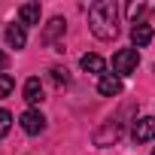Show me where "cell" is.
<instances>
[{
    "label": "cell",
    "mask_w": 155,
    "mask_h": 155,
    "mask_svg": "<svg viewBox=\"0 0 155 155\" xmlns=\"http://www.w3.org/2000/svg\"><path fill=\"white\" fill-rule=\"evenodd\" d=\"M88 28L104 43L116 40V34H119V6H116V0H97L88 9Z\"/></svg>",
    "instance_id": "cell-1"
},
{
    "label": "cell",
    "mask_w": 155,
    "mask_h": 155,
    "mask_svg": "<svg viewBox=\"0 0 155 155\" xmlns=\"http://www.w3.org/2000/svg\"><path fill=\"white\" fill-rule=\"evenodd\" d=\"M137 64H140L137 49H119V52L113 55V73H116V76H131V73L137 70Z\"/></svg>",
    "instance_id": "cell-2"
},
{
    "label": "cell",
    "mask_w": 155,
    "mask_h": 155,
    "mask_svg": "<svg viewBox=\"0 0 155 155\" xmlns=\"http://www.w3.org/2000/svg\"><path fill=\"white\" fill-rule=\"evenodd\" d=\"M119 137H122V122L110 119V122H104V125L94 131V146H113Z\"/></svg>",
    "instance_id": "cell-3"
},
{
    "label": "cell",
    "mask_w": 155,
    "mask_h": 155,
    "mask_svg": "<svg viewBox=\"0 0 155 155\" xmlns=\"http://www.w3.org/2000/svg\"><path fill=\"white\" fill-rule=\"evenodd\" d=\"M18 125H21L25 134H43L46 131V116L40 110H25L21 119H18Z\"/></svg>",
    "instance_id": "cell-4"
},
{
    "label": "cell",
    "mask_w": 155,
    "mask_h": 155,
    "mask_svg": "<svg viewBox=\"0 0 155 155\" xmlns=\"http://www.w3.org/2000/svg\"><path fill=\"white\" fill-rule=\"evenodd\" d=\"M134 140H137V143H149V140H155V116H143V119H137V125H134Z\"/></svg>",
    "instance_id": "cell-5"
},
{
    "label": "cell",
    "mask_w": 155,
    "mask_h": 155,
    "mask_svg": "<svg viewBox=\"0 0 155 155\" xmlns=\"http://www.w3.org/2000/svg\"><path fill=\"white\" fill-rule=\"evenodd\" d=\"M97 91H101L104 97H116V94L122 91V76H116V73H104L101 82H97Z\"/></svg>",
    "instance_id": "cell-6"
},
{
    "label": "cell",
    "mask_w": 155,
    "mask_h": 155,
    "mask_svg": "<svg viewBox=\"0 0 155 155\" xmlns=\"http://www.w3.org/2000/svg\"><path fill=\"white\" fill-rule=\"evenodd\" d=\"M40 15H43V9H40V3H21L18 6V25H40Z\"/></svg>",
    "instance_id": "cell-7"
},
{
    "label": "cell",
    "mask_w": 155,
    "mask_h": 155,
    "mask_svg": "<svg viewBox=\"0 0 155 155\" xmlns=\"http://www.w3.org/2000/svg\"><path fill=\"white\" fill-rule=\"evenodd\" d=\"M25 101H28L31 107H37V104L43 101V82L37 79V76H31V79L25 82Z\"/></svg>",
    "instance_id": "cell-8"
},
{
    "label": "cell",
    "mask_w": 155,
    "mask_h": 155,
    "mask_svg": "<svg viewBox=\"0 0 155 155\" xmlns=\"http://www.w3.org/2000/svg\"><path fill=\"white\" fill-rule=\"evenodd\" d=\"M3 37H6V43H9L12 49H25V43H28V34H25V25H9Z\"/></svg>",
    "instance_id": "cell-9"
},
{
    "label": "cell",
    "mask_w": 155,
    "mask_h": 155,
    "mask_svg": "<svg viewBox=\"0 0 155 155\" xmlns=\"http://www.w3.org/2000/svg\"><path fill=\"white\" fill-rule=\"evenodd\" d=\"M131 43H134V46H149V43H152V25H146V21L134 25V28H131Z\"/></svg>",
    "instance_id": "cell-10"
},
{
    "label": "cell",
    "mask_w": 155,
    "mask_h": 155,
    "mask_svg": "<svg viewBox=\"0 0 155 155\" xmlns=\"http://www.w3.org/2000/svg\"><path fill=\"white\" fill-rule=\"evenodd\" d=\"M64 28H67V21H64L61 15H55V18L46 25V31H43V43H55V40L64 34Z\"/></svg>",
    "instance_id": "cell-11"
},
{
    "label": "cell",
    "mask_w": 155,
    "mask_h": 155,
    "mask_svg": "<svg viewBox=\"0 0 155 155\" xmlns=\"http://www.w3.org/2000/svg\"><path fill=\"white\" fill-rule=\"evenodd\" d=\"M79 64H82V70H88V73H101V76H104V70H107V61H104L101 55H94V52H91V55H82Z\"/></svg>",
    "instance_id": "cell-12"
},
{
    "label": "cell",
    "mask_w": 155,
    "mask_h": 155,
    "mask_svg": "<svg viewBox=\"0 0 155 155\" xmlns=\"http://www.w3.org/2000/svg\"><path fill=\"white\" fill-rule=\"evenodd\" d=\"M49 73H52V82L55 85H70V70L67 67H52Z\"/></svg>",
    "instance_id": "cell-13"
},
{
    "label": "cell",
    "mask_w": 155,
    "mask_h": 155,
    "mask_svg": "<svg viewBox=\"0 0 155 155\" xmlns=\"http://www.w3.org/2000/svg\"><path fill=\"white\" fill-rule=\"evenodd\" d=\"M12 88H15L12 76H9V73H0V97H9V94H12Z\"/></svg>",
    "instance_id": "cell-14"
},
{
    "label": "cell",
    "mask_w": 155,
    "mask_h": 155,
    "mask_svg": "<svg viewBox=\"0 0 155 155\" xmlns=\"http://www.w3.org/2000/svg\"><path fill=\"white\" fill-rule=\"evenodd\" d=\"M12 128V113L9 110H0V137H6Z\"/></svg>",
    "instance_id": "cell-15"
},
{
    "label": "cell",
    "mask_w": 155,
    "mask_h": 155,
    "mask_svg": "<svg viewBox=\"0 0 155 155\" xmlns=\"http://www.w3.org/2000/svg\"><path fill=\"white\" fill-rule=\"evenodd\" d=\"M146 9H149V6H146V3H131V6H128V15H131V18H134V21H137V25H140V15H143V12H146Z\"/></svg>",
    "instance_id": "cell-16"
},
{
    "label": "cell",
    "mask_w": 155,
    "mask_h": 155,
    "mask_svg": "<svg viewBox=\"0 0 155 155\" xmlns=\"http://www.w3.org/2000/svg\"><path fill=\"white\" fill-rule=\"evenodd\" d=\"M6 67H9V55H6V52H0V70H6Z\"/></svg>",
    "instance_id": "cell-17"
},
{
    "label": "cell",
    "mask_w": 155,
    "mask_h": 155,
    "mask_svg": "<svg viewBox=\"0 0 155 155\" xmlns=\"http://www.w3.org/2000/svg\"><path fill=\"white\" fill-rule=\"evenodd\" d=\"M152 155H155V149H152Z\"/></svg>",
    "instance_id": "cell-18"
}]
</instances>
